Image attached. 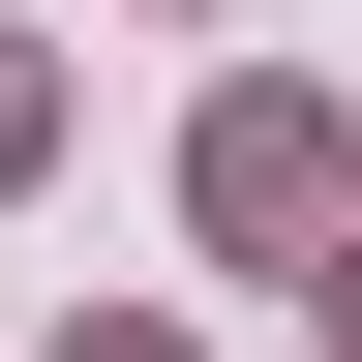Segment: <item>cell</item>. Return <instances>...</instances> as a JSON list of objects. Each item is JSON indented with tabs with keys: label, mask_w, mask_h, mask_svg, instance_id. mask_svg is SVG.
Returning a JSON list of instances; mask_svg holds the SVG:
<instances>
[{
	"label": "cell",
	"mask_w": 362,
	"mask_h": 362,
	"mask_svg": "<svg viewBox=\"0 0 362 362\" xmlns=\"http://www.w3.org/2000/svg\"><path fill=\"white\" fill-rule=\"evenodd\" d=\"M61 362H181V332H61Z\"/></svg>",
	"instance_id": "cell-3"
},
{
	"label": "cell",
	"mask_w": 362,
	"mask_h": 362,
	"mask_svg": "<svg viewBox=\"0 0 362 362\" xmlns=\"http://www.w3.org/2000/svg\"><path fill=\"white\" fill-rule=\"evenodd\" d=\"M332 362H362V302H332Z\"/></svg>",
	"instance_id": "cell-4"
},
{
	"label": "cell",
	"mask_w": 362,
	"mask_h": 362,
	"mask_svg": "<svg viewBox=\"0 0 362 362\" xmlns=\"http://www.w3.org/2000/svg\"><path fill=\"white\" fill-rule=\"evenodd\" d=\"M181 211H211V242H332V121H302V90H211V121H181Z\"/></svg>",
	"instance_id": "cell-1"
},
{
	"label": "cell",
	"mask_w": 362,
	"mask_h": 362,
	"mask_svg": "<svg viewBox=\"0 0 362 362\" xmlns=\"http://www.w3.org/2000/svg\"><path fill=\"white\" fill-rule=\"evenodd\" d=\"M30 151H61V61H30V30H0V181H30Z\"/></svg>",
	"instance_id": "cell-2"
}]
</instances>
